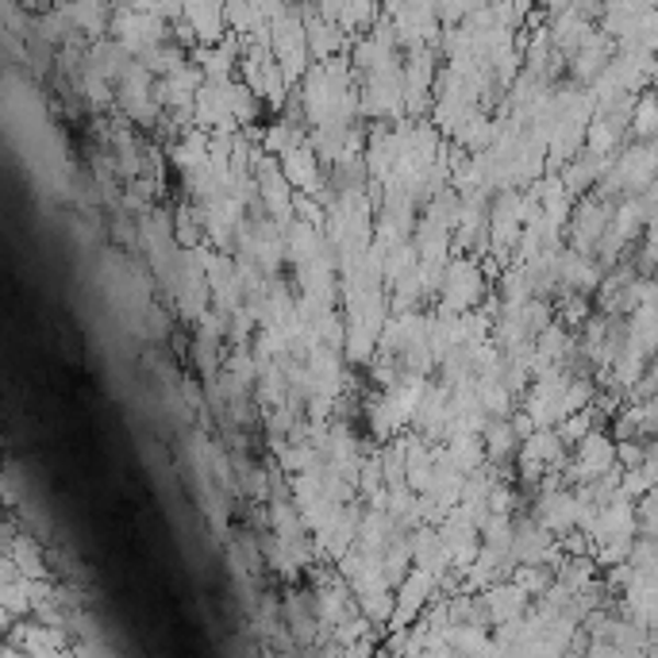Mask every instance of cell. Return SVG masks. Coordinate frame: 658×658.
<instances>
[{"mask_svg": "<svg viewBox=\"0 0 658 658\" xmlns=\"http://www.w3.org/2000/svg\"><path fill=\"white\" fill-rule=\"evenodd\" d=\"M305 101L308 132L328 124H362V101H359V78L351 70V58L336 63H316L308 78L297 86Z\"/></svg>", "mask_w": 658, "mask_h": 658, "instance_id": "1", "label": "cell"}, {"mask_svg": "<svg viewBox=\"0 0 658 658\" xmlns=\"http://www.w3.org/2000/svg\"><path fill=\"white\" fill-rule=\"evenodd\" d=\"M497 277L501 274H494L489 262L478 259V254H455L447 266V277H443V290H439L435 313L447 316L481 313V305L494 297Z\"/></svg>", "mask_w": 658, "mask_h": 658, "instance_id": "2", "label": "cell"}, {"mask_svg": "<svg viewBox=\"0 0 658 658\" xmlns=\"http://www.w3.org/2000/svg\"><path fill=\"white\" fill-rule=\"evenodd\" d=\"M270 47H274V58L285 70V78H290L293 89H297L300 81L308 78V70L316 66L313 50H308V32H305L300 9H290L282 20H274V27H270Z\"/></svg>", "mask_w": 658, "mask_h": 658, "instance_id": "3", "label": "cell"}, {"mask_svg": "<svg viewBox=\"0 0 658 658\" xmlns=\"http://www.w3.org/2000/svg\"><path fill=\"white\" fill-rule=\"evenodd\" d=\"M612 216H616V201H609V196H601V193L581 196L578 208H574V216H570V228H566V247L586 254V259H593L601 239L609 236Z\"/></svg>", "mask_w": 658, "mask_h": 658, "instance_id": "4", "label": "cell"}, {"mask_svg": "<svg viewBox=\"0 0 658 658\" xmlns=\"http://www.w3.org/2000/svg\"><path fill=\"white\" fill-rule=\"evenodd\" d=\"M616 39H609V35L597 27L593 35L586 39V47L578 50V55L566 63V78L574 81V86H586V89H593L597 81H601V73L609 70L612 66V58H616Z\"/></svg>", "mask_w": 658, "mask_h": 658, "instance_id": "5", "label": "cell"}, {"mask_svg": "<svg viewBox=\"0 0 658 658\" xmlns=\"http://www.w3.org/2000/svg\"><path fill=\"white\" fill-rule=\"evenodd\" d=\"M300 16H305L313 63H336V58L351 55V39H347V32L339 24H331V20H324L316 4H300Z\"/></svg>", "mask_w": 658, "mask_h": 658, "instance_id": "6", "label": "cell"}, {"mask_svg": "<svg viewBox=\"0 0 658 658\" xmlns=\"http://www.w3.org/2000/svg\"><path fill=\"white\" fill-rule=\"evenodd\" d=\"M285 170V178H290V185L297 189L300 196H320L328 193V166L320 162V155L313 150V143H305V147H297L293 155L277 158Z\"/></svg>", "mask_w": 658, "mask_h": 658, "instance_id": "7", "label": "cell"}, {"mask_svg": "<svg viewBox=\"0 0 658 658\" xmlns=\"http://www.w3.org/2000/svg\"><path fill=\"white\" fill-rule=\"evenodd\" d=\"M609 166H612V158H601L597 150L586 147L578 158H570V162L558 170V178H563L566 189H570L574 201H581V196H589L597 185H601L604 173H609Z\"/></svg>", "mask_w": 658, "mask_h": 658, "instance_id": "8", "label": "cell"}, {"mask_svg": "<svg viewBox=\"0 0 658 658\" xmlns=\"http://www.w3.org/2000/svg\"><path fill=\"white\" fill-rule=\"evenodd\" d=\"M185 24L193 27L196 47H219L231 35L224 4H185Z\"/></svg>", "mask_w": 658, "mask_h": 658, "instance_id": "9", "label": "cell"}, {"mask_svg": "<svg viewBox=\"0 0 658 658\" xmlns=\"http://www.w3.org/2000/svg\"><path fill=\"white\" fill-rule=\"evenodd\" d=\"M481 439H486V463L494 466V470H512V466H517L524 439L517 435L512 420H489V428L481 431Z\"/></svg>", "mask_w": 658, "mask_h": 658, "instance_id": "10", "label": "cell"}, {"mask_svg": "<svg viewBox=\"0 0 658 658\" xmlns=\"http://www.w3.org/2000/svg\"><path fill=\"white\" fill-rule=\"evenodd\" d=\"M447 455L458 463V470L470 478V474H481L486 470V439H481V431H451L447 435Z\"/></svg>", "mask_w": 658, "mask_h": 658, "instance_id": "11", "label": "cell"}, {"mask_svg": "<svg viewBox=\"0 0 658 658\" xmlns=\"http://www.w3.org/2000/svg\"><path fill=\"white\" fill-rule=\"evenodd\" d=\"M308 143V127L305 124H293V120L277 116L274 124H262V150L274 158H285L293 155L297 147Z\"/></svg>", "mask_w": 658, "mask_h": 658, "instance_id": "12", "label": "cell"}, {"mask_svg": "<svg viewBox=\"0 0 658 658\" xmlns=\"http://www.w3.org/2000/svg\"><path fill=\"white\" fill-rule=\"evenodd\" d=\"M632 139H658V93H639L632 109Z\"/></svg>", "mask_w": 658, "mask_h": 658, "instance_id": "13", "label": "cell"}, {"mask_svg": "<svg viewBox=\"0 0 658 658\" xmlns=\"http://www.w3.org/2000/svg\"><path fill=\"white\" fill-rule=\"evenodd\" d=\"M650 93H658V73H655V81H650Z\"/></svg>", "mask_w": 658, "mask_h": 658, "instance_id": "14", "label": "cell"}]
</instances>
